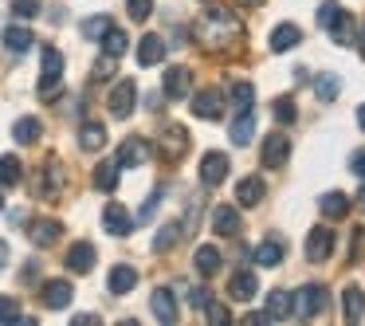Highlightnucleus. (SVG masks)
<instances>
[{
    "label": "nucleus",
    "instance_id": "nucleus-25",
    "mask_svg": "<svg viewBox=\"0 0 365 326\" xmlns=\"http://www.w3.org/2000/svg\"><path fill=\"white\" fill-rule=\"evenodd\" d=\"M32 44H36V40H32V32H28V28H20V24L4 28V48H9L12 56H24Z\"/></svg>",
    "mask_w": 365,
    "mask_h": 326
},
{
    "label": "nucleus",
    "instance_id": "nucleus-35",
    "mask_svg": "<svg viewBox=\"0 0 365 326\" xmlns=\"http://www.w3.org/2000/svg\"><path fill=\"white\" fill-rule=\"evenodd\" d=\"M294 310V299L287 291H271L267 295V318H287Z\"/></svg>",
    "mask_w": 365,
    "mask_h": 326
},
{
    "label": "nucleus",
    "instance_id": "nucleus-22",
    "mask_svg": "<svg viewBox=\"0 0 365 326\" xmlns=\"http://www.w3.org/2000/svg\"><path fill=\"white\" fill-rule=\"evenodd\" d=\"M263 193H267V185H263L259 177H244V181L236 185V200H240V205H247V208H252V205H259V200H263Z\"/></svg>",
    "mask_w": 365,
    "mask_h": 326
},
{
    "label": "nucleus",
    "instance_id": "nucleus-41",
    "mask_svg": "<svg viewBox=\"0 0 365 326\" xmlns=\"http://www.w3.org/2000/svg\"><path fill=\"white\" fill-rule=\"evenodd\" d=\"M106 28H110V16H91V20H83V36H87V40H103Z\"/></svg>",
    "mask_w": 365,
    "mask_h": 326
},
{
    "label": "nucleus",
    "instance_id": "nucleus-26",
    "mask_svg": "<svg viewBox=\"0 0 365 326\" xmlns=\"http://www.w3.org/2000/svg\"><path fill=\"white\" fill-rule=\"evenodd\" d=\"M192 268H197L200 275H216V271H220V252L208 248V244H200L197 252H192Z\"/></svg>",
    "mask_w": 365,
    "mask_h": 326
},
{
    "label": "nucleus",
    "instance_id": "nucleus-6",
    "mask_svg": "<svg viewBox=\"0 0 365 326\" xmlns=\"http://www.w3.org/2000/svg\"><path fill=\"white\" fill-rule=\"evenodd\" d=\"M334 252V232L326 228V224H318V228H310V240H307V260L310 263H326Z\"/></svg>",
    "mask_w": 365,
    "mask_h": 326
},
{
    "label": "nucleus",
    "instance_id": "nucleus-19",
    "mask_svg": "<svg viewBox=\"0 0 365 326\" xmlns=\"http://www.w3.org/2000/svg\"><path fill=\"white\" fill-rule=\"evenodd\" d=\"M150 307H153V315H158L161 322H177V315H181V310H177V295L165 291V287H158V291H153Z\"/></svg>",
    "mask_w": 365,
    "mask_h": 326
},
{
    "label": "nucleus",
    "instance_id": "nucleus-15",
    "mask_svg": "<svg viewBox=\"0 0 365 326\" xmlns=\"http://www.w3.org/2000/svg\"><path fill=\"white\" fill-rule=\"evenodd\" d=\"M165 48H169V44L161 40V36H142V40H138V63H142V67H158L161 59H165Z\"/></svg>",
    "mask_w": 365,
    "mask_h": 326
},
{
    "label": "nucleus",
    "instance_id": "nucleus-5",
    "mask_svg": "<svg viewBox=\"0 0 365 326\" xmlns=\"http://www.w3.org/2000/svg\"><path fill=\"white\" fill-rule=\"evenodd\" d=\"M326 302H330L326 287L310 283V287H302V291H299V299H294V310H299V315H307V318H314V315H322V310H326Z\"/></svg>",
    "mask_w": 365,
    "mask_h": 326
},
{
    "label": "nucleus",
    "instance_id": "nucleus-49",
    "mask_svg": "<svg viewBox=\"0 0 365 326\" xmlns=\"http://www.w3.org/2000/svg\"><path fill=\"white\" fill-rule=\"evenodd\" d=\"M4 263H9V244L0 240V271H4Z\"/></svg>",
    "mask_w": 365,
    "mask_h": 326
},
{
    "label": "nucleus",
    "instance_id": "nucleus-53",
    "mask_svg": "<svg viewBox=\"0 0 365 326\" xmlns=\"http://www.w3.org/2000/svg\"><path fill=\"white\" fill-rule=\"evenodd\" d=\"M0 213H4V193H0Z\"/></svg>",
    "mask_w": 365,
    "mask_h": 326
},
{
    "label": "nucleus",
    "instance_id": "nucleus-7",
    "mask_svg": "<svg viewBox=\"0 0 365 326\" xmlns=\"http://www.w3.org/2000/svg\"><path fill=\"white\" fill-rule=\"evenodd\" d=\"M63 181H67L63 165H59V161H48V165L40 169V181H36V193H40V197H51V200H56L59 193H63Z\"/></svg>",
    "mask_w": 365,
    "mask_h": 326
},
{
    "label": "nucleus",
    "instance_id": "nucleus-23",
    "mask_svg": "<svg viewBox=\"0 0 365 326\" xmlns=\"http://www.w3.org/2000/svg\"><path fill=\"white\" fill-rule=\"evenodd\" d=\"M79 146H83L87 153L103 150V146H106V126H103V122H83V130H79Z\"/></svg>",
    "mask_w": 365,
    "mask_h": 326
},
{
    "label": "nucleus",
    "instance_id": "nucleus-39",
    "mask_svg": "<svg viewBox=\"0 0 365 326\" xmlns=\"http://www.w3.org/2000/svg\"><path fill=\"white\" fill-rule=\"evenodd\" d=\"M271 111H275V122H283V126H291L294 118H299V111H294V98H275V103H271Z\"/></svg>",
    "mask_w": 365,
    "mask_h": 326
},
{
    "label": "nucleus",
    "instance_id": "nucleus-24",
    "mask_svg": "<svg viewBox=\"0 0 365 326\" xmlns=\"http://www.w3.org/2000/svg\"><path fill=\"white\" fill-rule=\"evenodd\" d=\"M318 208H322V216H330V220H341V216L349 213V197L346 193H322V200H318Z\"/></svg>",
    "mask_w": 365,
    "mask_h": 326
},
{
    "label": "nucleus",
    "instance_id": "nucleus-8",
    "mask_svg": "<svg viewBox=\"0 0 365 326\" xmlns=\"http://www.w3.org/2000/svg\"><path fill=\"white\" fill-rule=\"evenodd\" d=\"M192 114L205 122L224 118V95L220 91H200V95H192Z\"/></svg>",
    "mask_w": 365,
    "mask_h": 326
},
{
    "label": "nucleus",
    "instance_id": "nucleus-51",
    "mask_svg": "<svg viewBox=\"0 0 365 326\" xmlns=\"http://www.w3.org/2000/svg\"><path fill=\"white\" fill-rule=\"evenodd\" d=\"M357 126L365 130V106H361V111H357Z\"/></svg>",
    "mask_w": 365,
    "mask_h": 326
},
{
    "label": "nucleus",
    "instance_id": "nucleus-17",
    "mask_svg": "<svg viewBox=\"0 0 365 326\" xmlns=\"http://www.w3.org/2000/svg\"><path fill=\"white\" fill-rule=\"evenodd\" d=\"M103 224H106V232H110V236H126L134 220H130V213L118 205V200H110V205L103 208Z\"/></svg>",
    "mask_w": 365,
    "mask_h": 326
},
{
    "label": "nucleus",
    "instance_id": "nucleus-10",
    "mask_svg": "<svg viewBox=\"0 0 365 326\" xmlns=\"http://www.w3.org/2000/svg\"><path fill=\"white\" fill-rule=\"evenodd\" d=\"M224 177H228V158H224V153H216V150L205 153V158H200V181H205L208 189H216Z\"/></svg>",
    "mask_w": 365,
    "mask_h": 326
},
{
    "label": "nucleus",
    "instance_id": "nucleus-29",
    "mask_svg": "<svg viewBox=\"0 0 365 326\" xmlns=\"http://www.w3.org/2000/svg\"><path fill=\"white\" fill-rule=\"evenodd\" d=\"M59 232H63V224H59V220H36L32 224V244L48 248V244H56V240H59Z\"/></svg>",
    "mask_w": 365,
    "mask_h": 326
},
{
    "label": "nucleus",
    "instance_id": "nucleus-47",
    "mask_svg": "<svg viewBox=\"0 0 365 326\" xmlns=\"http://www.w3.org/2000/svg\"><path fill=\"white\" fill-rule=\"evenodd\" d=\"M153 213H158V193H153V197H150V200H145V205H142V208H138V220H142V224H145V220H150V216H153Z\"/></svg>",
    "mask_w": 365,
    "mask_h": 326
},
{
    "label": "nucleus",
    "instance_id": "nucleus-45",
    "mask_svg": "<svg viewBox=\"0 0 365 326\" xmlns=\"http://www.w3.org/2000/svg\"><path fill=\"white\" fill-rule=\"evenodd\" d=\"M189 302H192L197 310H205L208 302H212V291H208V287H192V291H189Z\"/></svg>",
    "mask_w": 365,
    "mask_h": 326
},
{
    "label": "nucleus",
    "instance_id": "nucleus-34",
    "mask_svg": "<svg viewBox=\"0 0 365 326\" xmlns=\"http://www.w3.org/2000/svg\"><path fill=\"white\" fill-rule=\"evenodd\" d=\"M20 177H24L20 158L16 153H4V158H0V185H20Z\"/></svg>",
    "mask_w": 365,
    "mask_h": 326
},
{
    "label": "nucleus",
    "instance_id": "nucleus-21",
    "mask_svg": "<svg viewBox=\"0 0 365 326\" xmlns=\"http://www.w3.org/2000/svg\"><path fill=\"white\" fill-rule=\"evenodd\" d=\"M212 228L220 232V236H240V213L232 205H220L212 213Z\"/></svg>",
    "mask_w": 365,
    "mask_h": 326
},
{
    "label": "nucleus",
    "instance_id": "nucleus-27",
    "mask_svg": "<svg viewBox=\"0 0 365 326\" xmlns=\"http://www.w3.org/2000/svg\"><path fill=\"white\" fill-rule=\"evenodd\" d=\"M255 263H259V268H279V263H283V240H263V244L255 248Z\"/></svg>",
    "mask_w": 365,
    "mask_h": 326
},
{
    "label": "nucleus",
    "instance_id": "nucleus-37",
    "mask_svg": "<svg viewBox=\"0 0 365 326\" xmlns=\"http://www.w3.org/2000/svg\"><path fill=\"white\" fill-rule=\"evenodd\" d=\"M177 240H181V224H165V228L158 232V236H153V252H169V248L177 244Z\"/></svg>",
    "mask_w": 365,
    "mask_h": 326
},
{
    "label": "nucleus",
    "instance_id": "nucleus-14",
    "mask_svg": "<svg viewBox=\"0 0 365 326\" xmlns=\"http://www.w3.org/2000/svg\"><path fill=\"white\" fill-rule=\"evenodd\" d=\"M95 268V244H71L67 248V271H75V275H87V271Z\"/></svg>",
    "mask_w": 365,
    "mask_h": 326
},
{
    "label": "nucleus",
    "instance_id": "nucleus-33",
    "mask_svg": "<svg viewBox=\"0 0 365 326\" xmlns=\"http://www.w3.org/2000/svg\"><path fill=\"white\" fill-rule=\"evenodd\" d=\"M12 134H16L20 146H32V142H40L43 126H40V118H20L16 126H12Z\"/></svg>",
    "mask_w": 365,
    "mask_h": 326
},
{
    "label": "nucleus",
    "instance_id": "nucleus-40",
    "mask_svg": "<svg viewBox=\"0 0 365 326\" xmlns=\"http://www.w3.org/2000/svg\"><path fill=\"white\" fill-rule=\"evenodd\" d=\"M252 98H255L252 83H232V106L236 111H252Z\"/></svg>",
    "mask_w": 365,
    "mask_h": 326
},
{
    "label": "nucleus",
    "instance_id": "nucleus-48",
    "mask_svg": "<svg viewBox=\"0 0 365 326\" xmlns=\"http://www.w3.org/2000/svg\"><path fill=\"white\" fill-rule=\"evenodd\" d=\"M205 315L212 318V322H228V310H224V307H212V302L205 307Z\"/></svg>",
    "mask_w": 365,
    "mask_h": 326
},
{
    "label": "nucleus",
    "instance_id": "nucleus-9",
    "mask_svg": "<svg viewBox=\"0 0 365 326\" xmlns=\"http://www.w3.org/2000/svg\"><path fill=\"white\" fill-rule=\"evenodd\" d=\"M145 158H150V146H145V138H126V142L118 146V169H134V165H145Z\"/></svg>",
    "mask_w": 365,
    "mask_h": 326
},
{
    "label": "nucleus",
    "instance_id": "nucleus-3",
    "mask_svg": "<svg viewBox=\"0 0 365 326\" xmlns=\"http://www.w3.org/2000/svg\"><path fill=\"white\" fill-rule=\"evenodd\" d=\"M59 83H63V56L59 48H43V83H40V98H56Z\"/></svg>",
    "mask_w": 365,
    "mask_h": 326
},
{
    "label": "nucleus",
    "instance_id": "nucleus-32",
    "mask_svg": "<svg viewBox=\"0 0 365 326\" xmlns=\"http://www.w3.org/2000/svg\"><path fill=\"white\" fill-rule=\"evenodd\" d=\"M252 134H255L252 111H240V118L232 122V142H236V146H247V142H252Z\"/></svg>",
    "mask_w": 365,
    "mask_h": 326
},
{
    "label": "nucleus",
    "instance_id": "nucleus-30",
    "mask_svg": "<svg viewBox=\"0 0 365 326\" xmlns=\"http://www.w3.org/2000/svg\"><path fill=\"white\" fill-rule=\"evenodd\" d=\"M126 48H130L126 32L110 24V28H106V36H103V51H106V56H114V59H118V56H126Z\"/></svg>",
    "mask_w": 365,
    "mask_h": 326
},
{
    "label": "nucleus",
    "instance_id": "nucleus-4",
    "mask_svg": "<svg viewBox=\"0 0 365 326\" xmlns=\"http://www.w3.org/2000/svg\"><path fill=\"white\" fill-rule=\"evenodd\" d=\"M134 103H138V83L134 79H118L110 91V98H106V106H110L114 118H130L134 114Z\"/></svg>",
    "mask_w": 365,
    "mask_h": 326
},
{
    "label": "nucleus",
    "instance_id": "nucleus-20",
    "mask_svg": "<svg viewBox=\"0 0 365 326\" xmlns=\"http://www.w3.org/2000/svg\"><path fill=\"white\" fill-rule=\"evenodd\" d=\"M267 44H271V51H291L294 44H302V28L299 24H279Z\"/></svg>",
    "mask_w": 365,
    "mask_h": 326
},
{
    "label": "nucleus",
    "instance_id": "nucleus-52",
    "mask_svg": "<svg viewBox=\"0 0 365 326\" xmlns=\"http://www.w3.org/2000/svg\"><path fill=\"white\" fill-rule=\"evenodd\" d=\"M357 205H361V208H365V185H361V193H357Z\"/></svg>",
    "mask_w": 365,
    "mask_h": 326
},
{
    "label": "nucleus",
    "instance_id": "nucleus-46",
    "mask_svg": "<svg viewBox=\"0 0 365 326\" xmlns=\"http://www.w3.org/2000/svg\"><path fill=\"white\" fill-rule=\"evenodd\" d=\"M349 173H357L365 181V150H354L349 153Z\"/></svg>",
    "mask_w": 365,
    "mask_h": 326
},
{
    "label": "nucleus",
    "instance_id": "nucleus-28",
    "mask_svg": "<svg viewBox=\"0 0 365 326\" xmlns=\"http://www.w3.org/2000/svg\"><path fill=\"white\" fill-rule=\"evenodd\" d=\"M341 307H346V322H357V318L365 315V291H361V287H346Z\"/></svg>",
    "mask_w": 365,
    "mask_h": 326
},
{
    "label": "nucleus",
    "instance_id": "nucleus-54",
    "mask_svg": "<svg viewBox=\"0 0 365 326\" xmlns=\"http://www.w3.org/2000/svg\"><path fill=\"white\" fill-rule=\"evenodd\" d=\"M361 56H365V36H361Z\"/></svg>",
    "mask_w": 365,
    "mask_h": 326
},
{
    "label": "nucleus",
    "instance_id": "nucleus-44",
    "mask_svg": "<svg viewBox=\"0 0 365 326\" xmlns=\"http://www.w3.org/2000/svg\"><path fill=\"white\" fill-rule=\"evenodd\" d=\"M12 9H16L20 20H32V16H40V0H12Z\"/></svg>",
    "mask_w": 365,
    "mask_h": 326
},
{
    "label": "nucleus",
    "instance_id": "nucleus-50",
    "mask_svg": "<svg viewBox=\"0 0 365 326\" xmlns=\"http://www.w3.org/2000/svg\"><path fill=\"white\" fill-rule=\"evenodd\" d=\"M240 4H247V9H259V4H267V0H240Z\"/></svg>",
    "mask_w": 365,
    "mask_h": 326
},
{
    "label": "nucleus",
    "instance_id": "nucleus-43",
    "mask_svg": "<svg viewBox=\"0 0 365 326\" xmlns=\"http://www.w3.org/2000/svg\"><path fill=\"white\" fill-rule=\"evenodd\" d=\"M12 318H20V302L12 295H0V322H12Z\"/></svg>",
    "mask_w": 365,
    "mask_h": 326
},
{
    "label": "nucleus",
    "instance_id": "nucleus-13",
    "mask_svg": "<svg viewBox=\"0 0 365 326\" xmlns=\"http://www.w3.org/2000/svg\"><path fill=\"white\" fill-rule=\"evenodd\" d=\"M228 295L236 302H247V299H255V295H259V279H255V271H236V275H232V283H228Z\"/></svg>",
    "mask_w": 365,
    "mask_h": 326
},
{
    "label": "nucleus",
    "instance_id": "nucleus-1",
    "mask_svg": "<svg viewBox=\"0 0 365 326\" xmlns=\"http://www.w3.org/2000/svg\"><path fill=\"white\" fill-rule=\"evenodd\" d=\"M192 36H197V44H200L205 51H232L240 40H244V24H240L236 12L212 4V9H205V12L197 16Z\"/></svg>",
    "mask_w": 365,
    "mask_h": 326
},
{
    "label": "nucleus",
    "instance_id": "nucleus-38",
    "mask_svg": "<svg viewBox=\"0 0 365 326\" xmlns=\"http://www.w3.org/2000/svg\"><path fill=\"white\" fill-rule=\"evenodd\" d=\"M341 16H346V9H341V4H334V0H326V4H318V24H322L326 32H330V28L338 24Z\"/></svg>",
    "mask_w": 365,
    "mask_h": 326
},
{
    "label": "nucleus",
    "instance_id": "nucleus-42",
    "mask_svg": "<svg viewBox=\"0 0 365 326\" xmlns=\"http://www.w3.org/2000/svg\"><path fill=\"white\" fill-rule=\"evenodd\" d=\"M126 12H130V20H150L153 0H126Z\"/></svg>",
    "mask_w": 365,
    "mask_h": 326
},
{
    "label": "nucleus",
    "instance_id": "nucleus-18",
    "mask_svg": "<svg viewBox=\"0 0 365 326\" xmlns=\"http://www.w3.org/2000/svg\"><path fill=\"white\" fill-rule=\"evenodd\" d=\"M71 283L67 279H51V283H43V307H51V310H63L67 302H71Z\"/></svg>",
    "mask_w": 365,
    "mask_h": 326
},
{
    "label": "nucleus",
    "instance_id": "nucleus-36",
    "mask_svg": "<svg viewBox=\"0 0 365 326\" xmlns=\"http://www.w3.org/2000/svg\"><path fill=\"white\" fill-rule=\"evenodd\" d=\"M314 91H318V103H334V98H338V91H341L338 75H318Z\"/></svg>",
    "mask_w": 365,
    "mask_h": 326
},
{
    "label": "nucleus",
    "instance_id": "nucleus-12",
    "mask_svg": "<svg viewBox=\"0 0 365 326\" xmlns=\"http://www.w3.org/2000/svg\"><path fill=\"white\" fill-rule=\"evenodd\" d=\"M161 91H165V98H185L192 91V71L189 67H169Z\"/></svg>",
    "mask_w": 365,
    "mask_h": 326
},
{
    "label": "nucleus",
    "instance_id": "nucleus-11",
    "mask_svg": "<svg viewBox=\"0 0 365 326\" xmlns=\"http://www.w3.org/2000/svg\"><path fill=\"white\" fill-rule=\"evenodd\" d=\"M287 158H291V142H287V134H271L267 142H263V165H267V169H283Z\"/></svg>",
    "mask_w": 365,
    "mask_h": 326
},
{
    "label": "nucleus",
    "instance_id": "nucleus-2",
    "mask_svg": "<svg viewBox=\"0 0 365 326\" xmlns=\"http://www.w3.org/2000/svg\"><path fill=\"white\" fill-rule=\"evenodd\" d=\"M185 150H189V130H185V126H165V130H161V138H158V153H161V161H165V165L181 161V158H185Z\"/></svg>",
    "mask_w": 365,
    "mask_h": 326
},
{
    "label": "nucleus",
    "instance_id": "nucleus-31",
    "mask_svg": "<svg viewBox=\"0 0 365 326\" xmlns=\"http://www.w3.org/2000/svg\"><path fill=\"white\" fill-rule=\"evenodd\" d=\"M95 189H103V193L118 189V161H103V165L95 169Z\"/></svg>",
    "mask_w": 365,
    "mask_h": 326
},
{
    "label": "nucleus",
    "instance_id": "nucleus-16",
    "mask_svg": "<svg viewBox=\"0 0 365 326\" xmlns=\"http://www.w3.org/2000/svg\"><path fill=\"white\" fill-rule=\"evenodd\" d=\"M106 287H110V295H130L138 287V271L130 263H114V271L106 275Z\"/></svg>",
    "mask_w": 365,
    "mask_h": 326
}]
</instances>
